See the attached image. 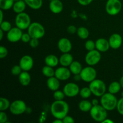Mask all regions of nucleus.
I'll use <instances>...</instances> for the list:
<instances>
[{"instance_id": "50", "label": "nucleus", "mask_w": 123, "mask_h": 123, "mask_svg": "<svg viewBox=\"0 0 123 123\" xmlns=\"http://www.w3.org/2000/svg\"><path fill=\"white\" fill-rule=\"evenodd\" d=\"M4 32L2 30H1V29H0V40H2V38H3Z\"/></svg>"}, {"instance_id": "17", "label": "nucleus", "mask_w": 123, "mask_h": 123, "mask_svg": "<svg viewBox=\"0 0 123 123\" xmlns=\"http://www.w3.org/2000/svg\"><path fill=\"white\" fill-rule=\"evenodd\" d=\"M109 41L103 38H100L96 41V49L102 52H106L110 48Z\"/></svg>"}, {"instance_id": "55", "label": "nucleus", "mask_w": 123, "mask_h": 123, "mask_svg": "<svg viewBox=\"0 0 123 123\" xmlns=\"http://www.w3.org/2000/svg\"></svg>"}, {"instance_id": "33", "label": "nucleus", "mask_w": 123, "mask_h": 123, "mask_svg": "<svg viewBox=\"0 0 123 123\" xmlns=\"http://www.w3.org/2000/svg\"><path fill=\"white\" fill-rule=\"evenodd\" d=\"M12 24L7 20H3L0 22V29L2 30L4 32H8L12 29Z\"/></svg>"}, {"instance_id": "41", "label": "nucleus", "mask_w": 123, "mask_h": 123, "mask_svg": "<svg viewBox=\"0 0 123 123\" xmlns=\"http://www.w3.org/2000/svg\"><path fill=\"white\" fill-rule=\"evenodd\" d=\"M30 45L32 48H36L39 44V39L35 38H31L30 42Z\"/></svg>"}, {"instance_id": "10", "label": "nucleus", "mask_w": 123, "mask_h": 123, "mask_svg": "<svg viewBox=\"0 0 123 123\" xmlns=\"http://www.w3.org/2000/svg\"><path fill=\"white\" fill-rule=\"evenodd\" d=\"M101 52L96 49L88 52L86 55H85V61L88 66H93L97 64L101 60Z\"/></svg>"}, {"instance_id": "44", "label": "nucleus", "mask_w": 123, "mask_h": 123, "mask_svg": "<svg viewBox=\"0 0 123 123\" xmlns=\"http://www.w3.org/2000/svg\"><path fill=\"white\" fill-rule=\"evenodd\" d=\"M93 0H78V2L81 6H86L90 5Z\"/></svg>"}, {"instance_id": "32", "label": "nucleus", "mask_w": 123, "mask_h": 123, "mask_svg": "<svg viewBox=\"0 0 123 123\" xmlns=\"http://www.w3.org/2000/svg\"><path fill=\"white\" fill-rule=\"evenodd\" d=\"M91 94H92V92L89 86L88 87H84L82 89H80L79 95L84 99H87V98H90Z\"/></svg>"}, {"instance_id": "7", "label": "nucleus", "mask_w": 123, "mask_h": 123, "mask_svg": "<svg viewBox=\"0 0 123 123\" xmlns=\"http://www.w3.org/2000/svg\"><path fill=\"white\" fill-rule=\"evenodd\" d=\"M105 8L106 12L109 15H117L122 9V3L120 0H108Z\"/></svg>"}, {"instance_id": "11", "label": "nucleus", "mask_w": 123, "mask_h": 123, "mask_svg": "<svg viewBox=\"0 0 123 123\" xmlns=\"http://www.w3.org/2000/svg\"><path fill=\"white\" fill-rule=\"evenodd\" d=\"M62 91L66 97H74L79 94L80 88L75 83L68 82L65 85Z\"/></svg>"}, {"instance_id": "53", "label": "nucleus", "mask_w": 123, "mask_h": 123, "mask_svg": "<svg viewBox=\"0 0 123 123\" xmlns=\"http://www.w3.org/2000/svg\"><path fill=\"white\" fill-rule=\"evenodd\" d=\"M121 97H123V91L121 92Z\"/></svg>"}, {"instance_id": "8", "label": "nucleus", "mask_w": 123, "mask_h": 123, "mask_svg": "<svg viewBox=\"0 0 123 123\" xmlns=\"http://www.w3.org/2000/svg\"><path fill=\"white\" fill-rule=\"evenodd\" d=\"M9 109L13 115H20L26 111L27 107L24 101L22 100H16L11 103Z\"/></svg>"}, {"instance_id": "6", "label": "nucleus", "mask_w": 123, "mask_h": 123, "mask_svg": "<svg viewBox=\"0 0 123 123\" xmlns=\"http://www.w3.org/2000/svg\"><path fill=\"white\" fill-rule=\"evenodd\" d=\"M31 24V18L30 15L25 12L17 14L15 18L16 26L24 30L28 28Z\"/></svg>"}, {"instance_id": "49", "label": "nucleus", "mask_w": 123, "mask_h": 123, "mask_svg": "<svg viewBox=\"0 0 123 123\" xmlns=\"http://www.w3.org/2000/svg\"><path fill=\"white\" fill-rule=\"evenodd\" d=\"M0 14H1V18H0V22H1L3 21V10H2L1 9V10H0Z\"/></svg>"}, {"instance_id": "42", "label": "nucleus", "mask_w": 123, "mask_h": 123, "mask_svg": "<svg viewBox=\"0 0 123 123\" xmlns=\"http://www.w3.org/2000/svg\"><path fill=\"white\" fill-rule=\"evenodd\" d=\"M67 32L69 34H74L76 33L77 30H78V28H76V26H74L73 25H69V26L67 27Z\"/></svg>"}, {"instance_id": "36", "label": "nucleus", "mask_w": 123, "mask_h": 123, "mask_svg": "<svg viewBox=\"0 0 123 123\" xmlns=\"http://www.w3.org/2000/svg\"><path fill=\"white\" fill-rule=\"evenodd\" d=\"M22 71V69L19 65H15L11 69V73L14 76H19Z\"/></svg>"}, {"instance_id": "47", "label": "nucleus", "mask_w": 123, "mask_h": 123, "mask_svg": "<svg viewBox=\"0 0 123 123\" xmlns=\"http://www.w3.org/2000/svg\"><path fill=\"white\" fill-rule=\"evenodd\" d=\"M53 123H63L62 120L61 119H58V118H55V120L54 121H53Z\"/></svg>"}, {"instance_id": "5", "label": "nucleus", "mask_w": 123, "mask_h": 123, "mask_svg": "<svg viewBox=\"0 0 123 123\" xmlns=\"http://www.w3.org/2000/svg\"><path fill=\"white\" fill-rule=\"evenodd\" d=\"M27 30L31 38L40 39L43 38L45 34V29L44 26L37 22L31 23Z\"/></svg>"}, {"instance_id": "24", "label": "nucleus", "mask_w": 123, "mask_h": 123, "mask_svg": "<svg viewBox=\"0 0 123 123\" xmlns=\"http://www.w3.org/2000/svg\"><path fill=\"white\" fill-rule=\"evenodd\" d=\"M78 106L80 111L84 112H90L92 108V105L91 102L86 99H84L79 102Z\"/></svg>"}, {"instance_id": "45", "label": "nucleus", "mask_w": 123, "mask_h": 123, "mask_svg": "<svg viewBox=\"0 0 123 123\" xmlns=\"http://www.w3.org/2000/svg\"><path fill=\"white\" fill-rule=\"evenodd\" d=\"M91 103H92V106H96L97 105H99V101L97 99H96V98H94L91 101Z\"/></svg>"}, {"instance_id": "1", "label": "nucleus", "mask_w": 123, "mask_h": 123, "mask_svg": "<svg viewBox=\"0 0 123 123\" xmlns=\"http://www.w3.org/2000/svg\"><path fill=\"white\" fill-rule=\"evenodd\" d=\"M50 113L55 118L62 119L68 115L69 112L68 104L63 100H55L50 105Z\"/></svg>"}, {"instance_id": "35", "label": "nucleus", "mask_w": 123, "mask_h": 123, "mask_svg": "<svg viewBox=\"0 0 123 123\" xmlns=\"http://www.w3.org/2000/svg\"><path fill=\"white\" fill-rule=\"evenodd\" d=\"M85 48L88 51L96 49V42H94L91 40H88L85 43Z\"/></svg>"}, {"instance_id": "34", "label": "nucleus", "mask_w": 123, "mask_h": 123, "mask_svg": "<svg viewBox=\"0 0 123 123\" xmlns=\"http://www.w3.org/2000/svg\"><path fill=\"white\" fill-rule=\"evenodd\" d=\"M65 94L64 93L63 91H60V90H56L55 91L53 94V97H54L55 100H62L64 98Z\"/></svg>"}, {"instance_id": "15", "label": "nucleus", "mask_w": 123, "mask_h": 123, "mask_svg": "<svg viewBox=\"0 0 123 123\" xmlns=\"http://www.w3.org/2000/svg\"><path fill=\"white\" fill-rule=\"evenodd\" d=\"M109 45L111 48L113 49H118L123 44V38L119 34L115 33L112 34L109 37Z\"/></svg>"}, {"instance_id": "54", "label": "nucleus", "mask_w": 123, "mask_h": 123, "mask_svg": "<svg viewBox=\"0 0 123 123\" xmlns=\"http://www.w3.org/2000/svg\"><path fill=\"white\" fill-rule=\"evenodd\" d=\"M48 1H52V0H48Z\"/></svg>"}, {"instance_id": "31", "label": "nucleus", "mask_w": 123, "mask_h": 123, "mask_svg": "<svg viewBox=\"0 0 123 123\" xmlns=\"http://www.w3.org/2000/svg\"><path fill=\"white\" fill-rule=\"evenodd\" d=\"M10 102L7 98L1 97L0 98V111H6L9 109Z\"/></svg>"}, {"instance_id": "18", "label": "nucleus", "mask_w": 123, "mask_h": 123, "mask_svg": "<svg viewBox=\"0 0 123 123\" xmlns=\"http://www.w3.org/2000/svg\"><path fill=\"white\" fill-rule=\"evenodd\" d=\"M64 6L60 0H52L49 3V9L54 14H59L63 10Z\"/></svg>"}, {"instance_id": "16", "label": "nucleus", "mask_w": 123, "mask_h": 123, "mask_svg": "<svg viewBox=\"0 0 123 123\" xmlns=\"http://www.w3.org/2000/svg\"><path fill=\"white\" fill-rule=\"evenodd\" d=\"M58 48L62 53H68L72 49V44L69 39L61 38L58 42Z\"/></svg>"}, {"instance_id": "12", "label": "nucleus", "mask_w": 123, "mask_h": 123, "mask_svg": "<svg viewBox=\"0 0 123 123\" xmlns=\"http://www.w3.org/2000/svg\"><path fill=\"white\" fill-rule=\"evenodd\" d=\"M22 30L18 27L12 28L9 31L7 32V39L11 43H16L21 40V37L23 34Z\"/></svg>"}, {"instance_id": "30", "label": "nucleus", "mask_w": 123, "mask_h": 123, "mask_svg": "<svg viewBox=\"0 0 123 123\" xmlns=\"http://www.w3.org/2000/svg\"><path fill=\"white\" fill-rule=\"evenodd\" d=\"M55 70L54 69V67L47 66V65L44 66L42 69V74L48 78L54 76H55Z\"/></svg>"}, {"instance_id": "56", "label": "nucleus", "mask_w": 123, "mask_h": 123, "mask_svg": "<svg viewBox=\"0 0 123 123\" xmlns=\"http://www.w3.org/2000/svg\"></svg>"}, {"instance_id": "39", "label": "nucleus", "mask_w": 123, "mask_h": 123, "mask_svg": "<svg viewBox=\"0 0 123 123\" xmlns=\"http://www.w3.org/2000/svg\"><path fill=\"white\" fill-rule=\"evenodd\" d=\"M31 39V37L30 36V35L29 34L28 32H27V33H23L22 36V37H21V41L23 42V43H30Z\"/></svg>"}, {"instance_id": "19", "label": "nucleus", "mask_w": 123, "mask_h": 123, "mask_svg": "<svg viewBox=\"0 0 123 123\" xmlns=\"http://www.w3.org/2000/svg\"><path fill=\"white\" fill-rule=\"evenodd\" d=\"M60 64L64 67H69L73 61V57L72 54L68 53H62L59 58Z\"/></svg>"}, {"instance_id": "22", "label": "nucleus", "mask_w": 123, "mask_h": 123, "mask_svg": "<svg viewBox=\"0 0 123 123\" xmlns=\"http://www.w3.org/2000/svg\"><path fill=\"white\" fill-rule=\"evenodd\" d=\"M44 62H45V64L47 65V66L55 67L60 63V61H59V58L56 55L50 54V55H47L45 57Z\"/></svg>"}, {"instance_id": "38", "label": "nucleus", "mask_w": 123, "mask_h": 123, "mask_svg": "<svg viewBox=\"0 0 123 123\" xmlns=\"http://www.w3.org/2000/svg\"><path fill=\"white\" fill-rule=\"evenodd\" d=\"M8 55V50L4 46H1L0 47V58H5Z\"/></svg>"}, {"instance_id": "27", "label": "nucleus", "mask_w": 123, "mask_h": 123, "mask_svg": "<svg viewBox=\"0 0 123 123\" xmlns=\"http://www.w3.org/2000/svg\"><path fill=\"white\" fill-rule=\"evenodd\" d=\"M121 88H122L120 85V82L114 81L109 84L108 86V92L113 94H116L120 92Z\"/></svg>"}, {"instance_id": "28", "label": "nucleus", "mask_w": 123, "mask_h": 123, "mask_svg": "<svg viewBox=\"0 0 123 123\" xmlns=\"http://www.w3.org/2000/svg\"><path fill=\"white\" fill-rule=\"evenodd\" d=\"M14 0H0V8L3 11L8 10L13 7Z\"/></svg>"}, {"instance_id": "20", "label": "nucleus", "mask_w": 123, "mask_h": 123, "mask_svg": "<svg viewBox=\"0 0 123 123\" xmlns=\"http://www.w3.org/2000/svg\"><path fill=\"white\" fill-rule=\"evenodd\" d=\"M46 85L48 88L52 91H56L60 88V80L56 77L54 76L50 77L48 78L46 82Z\"/></svg>"}, {"instance_id": "23", "label": "nucleus", "mask_w": 123, "mask_h": 123, "mask_svg": "<svg viewBox=\"0 0 123 123\" xmlns=\"http://www.w3.org/2000/svg\"><path fill=\"white\" fill-rule=\"evenodd\" d=\"M26 6L27 5H26L25 1H15L14 4H13V7H12V9L14 13L18 14V13L24 12L25 10L26 9Z\"/></svg>"}, {"instance_id": "29", "label": "nucleus", "mask_w": 123, "mask_h": 123, "mask_svg": "<svg viewBox=\"0 0 123 123\" xmlns=\"http://www.w3.org/2000/svg\"><path fill=\"white\" fill-rule=\"evenodd\" d=\"M76 33L78 37L82 40L86 39L90 35L88 30L84 26H80L78 28Z\"/></svg>"}, {"instance_id": "48", "label": "nucleus", "mask_w": 123, "mask_h": 123, "mask_svg": "<svg viewBox=\"0 0 123 123\" xmlns=\"http://www.w3.org/2000/svg\"><path fill=\"white\" fill-rule=\"evenodd\" d=\"M102 123H114V121H112L111 120H110V119H109L107 118L105 119V120Z\"/></svg>"}, {"instance_id": "37", "label": "nucleus", "mask_w": 123, "mask_h": 123, "mask_svg": "<svg viewBox=\"0 0 123 123\" xmlns=\"http://www.w3.org/2000/svg\"><path fill=\"white\" fill-rule=\"evenodd\" d=\"M116 109L118 112L123 116V97H121V98L118 100Z\"/></svg>"}, {"instance_id": "51", "label": "nucleus", "mask_w": 123, "mask_h": 123, "mask_svg": "<svg viewBox=\"0 0 123 123\" xmlns=\"http://www.w3.org/2000/svg\"><path fill=\"white\" fill-rule=\"evenodd\" d=\"M120 85H121V88L123 89V76H122L121 77V78H120Z\"/></svg>"}, {"instance_id": "46", "label": "nucleus", "mask_w": 123, "mask_h": 123, "mask_svg": "<svg viewBox=\"0 0 123 123\" xmlns=\"http://www.w3.org/2000/svg\"><path fill=\"white\" fill-rule=\"evenodd\" d=\"M74 79L76 80V81H79L80 80H82L80 74H75L74 76Z\"/></svg>"}, {"instance_id": "3", "label": "nucleus", "mask_w": 123, "mask_h": 123, "mask_svg": "<svg viewBox=\"0 0 123 123\" xmlns=\"http://www.w3.org/2000/svg\"><path fill=\"white\" fill-rule=\"evenodd\" d=\"M108 111L105 109L101 105L92 106L90 111V116L97 122L102 123L108 118Z\"/></svg>"}, {"instance_id": "43", "label": "nucleus", "mask_w": 123, "mask_h": 123, "mask_svg": "<svg viewBox=\"0 0 123 123\" xmlns=\"http://www.w3.org/2000/svg\"><path fill=\"white\" fill-rule=\"evenodd\" d=\"M63 123H74L75 122L74 118L70 115H66L63 119H62Z\"/></svg>"}, {"instance_id": "4", "label": "nucleus", "mask_w": 123, "mask_h": 123, "mask_svg": "<svg viewBox=\"0 0 123 123\" xmlns=\"http://www.w3.org/2000/svg\"><path fill=\"white\" fill-rule=\"evenodd\" d=\"M89 88L92 94L97 97H101L106 91V85L105 83L100 79H96L90 83Z\"/></svg>"}, {"instance_id": "40", "label": "nucleus", "mask_w": 123, "mask_h": 123, "mask_svg": "<svg viewBox=\"0 0 123 123\" xmlns=\"http://www.w3.org/2000/svg\"><path fill=\"white\" fill-rule=\"evenodd\" d=\"M8 120V117L5 111H0V123H6Z\"/></svg>"}, {"instance_id": "52", "label": "nucleus", "mask_w": 123, "mask_h": 123, "mask_svg": "<svg viewBox=\"0 0 123 123\" xmlns=\"http://www.w3.org/2000/svg\"><path fill=\"white\" fill-rule=\"evenodd\" d=\"M25 1V0H14V2H15V1Z\"/></svg>"}, {"instance_id": "14", "label": "nucleus", "mask_w": 123, "mask_h": 123, "mask_svg": "<svg viewBox=\"0 0 123 123\" xmlns=\"http://www.w3.org/2000/svg\"><path fill=\"white\" fill-rule=\"evenodd\" d=\"M70 70L67 67H61L56 68L55 71V76L60 80H66L69 79L71 76Z\"/></svg>"}, {"instance_id": "13", "label": "nucleus", "mask_w": 123, "mask_h": 123, "mask_svg": "<svg viewBox=\"0 0 123 123\" xmlns=\"http://www.w3.org/2000/svg\"><path fill=\"white\" fill-rule=\"evenodd\" d=\"M19 66L23 71L29 72L32 68L34 66V60L32 56L25 55L20 58L19 61Z\"/></svg>"}, {"instance_id": "9", "label": "nucleus", "mask_w": 123, "mask_h": 123, "mask_svg": "<svg viewBox=\"0 0 123 123\" xmlns=\"http://www.w3.org/2000/svg\"><path fill=\"white\" fill-rule=\"evenodd\" d=\"M80 75L83 81L90 83L96 79L97 71L92 66H88L82 68Z\"/></svg>"}, {"instance_id": "21", "label": "nucleus", "mask_w": 123, "mask_h": 123, "mask_svg": "<svg viewBox=\"0 0 123 123\" xmlns=\"http://www.w3.org/2000/svg\"><path fill=\"white\" fill-rule=\"evenodd\" d=\"M31 77L27 71H22L19 75V82L22 86H26L30 85Z\"/></svg>"}, {"instance_id": "2", "label": "nucleus", "mask_w": 123, "mask_h": 123, "mask_svg": "<svg viewBox=\"0 0 123 123\" xmlns=\"http://www.w3.org/2000/svg\"><path fill=\"white\" fill-rule=\"evenodd\" d=\"M118 100L115 94L105 92L100 98V105L108 111H112L116 109Z\"/></svg>"}, {"instance_id": "25", "label": "nucleus", "mask_w": 123, "mask_h": 123, "mask_svg": "<svg viewBox=\"0 0 123 123\" xmlns=\"http://www.w3.org/2000/svg\"><path fill=\"white\" fill-rule=\"evenodd\" d=\"M82 68V64L78 61H73L69 66V69L71 73L74 75L80 74Z\"/></svg>"}, {"instance_id": "26", "label": "nucleus", "mask_w": 123, "mask_h": 123, "mask_svg": "<svg viewBox=\"0 0 123 123\" xmlns=\"http://www.w3.org/2000/svg\"><path fill=\"white\" fill-rule=\"evenodd\" d=\"M27 6L33 10H38L42 7L43 0H25Z\"/></svg>"}]
</instances>
